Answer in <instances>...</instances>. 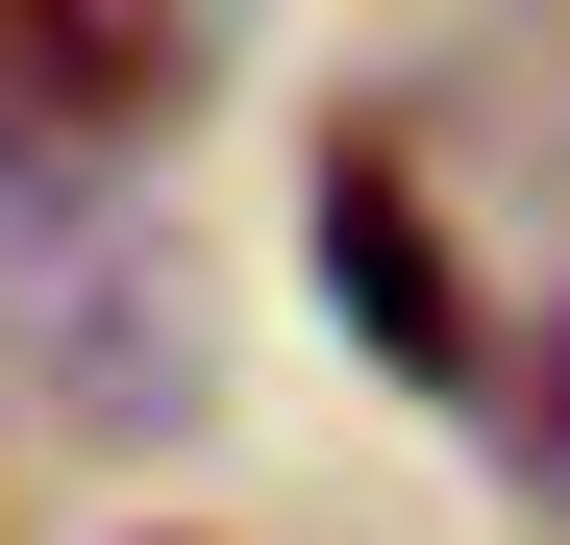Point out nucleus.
<instances>
[{"label":"nucleus","mask_w":570,"mask_h":545,"mask_svg":"<svg viewBox=\"0 0 570 545\" xmlns=\"http://www.w3.org/2000/svg\"><path fill=\"white\" fill-rule=\"evenodd\" d=\"M323 298H347L372 373H422V397L497 373V347H471V298H446V224H422V174H397V149H323Z\"/></svg>","instance_id":"2"},{"label":"nucleus","mask_w":570,"mask_h":545,"mask_svg":"<svg viewBox=\"0 0 570 545\" xmlns=\"http://www.w3.org/2000/svg\"><path fill=\"white\" fill-rule=\"evenodd\" d=\"M174 100H199L174 0H0V174H125Z\"/></svg>","instance_id":"1"},{"label":"nucleus","mask_w":570,"mask_h":545,"mask_svg":"<svg viewBox=\"0 0 570 545\" xmlns=\"http://www.w3.org/2000/svg\"><path fill=\"white\" fill-rule=\"evenodd\" d=\"M546 446H570V373H546Z\"/></svg>","instance_id":"3"}]
</instances>
